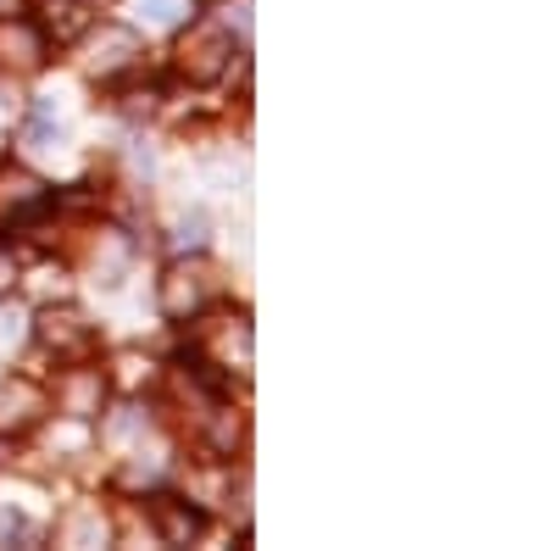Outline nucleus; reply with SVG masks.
<instances>
[{
    "mask_svg": "<svg viewBox=\"0 0 556 551\" xmlns=\"http://www.w3.org/2000/svg\"><path fill=\"white\" fill-rule=\"evenodd\" d=\"M45 57H51V39L34 28V17H7V23H0V62H7V67L34 73Z\"/></svg>",
    "mask_w": 556,
    "mask_h": 551,
    "instance_id": "8",
    "label": "nucleus"
},
{
    "mask_svg": "<svg viewBox=\"0 0 556 551\" xmlns=\"http://www.w3.org/2000/svg\"><path fill=\"white\" fill-rule=\"evenodd\" d=\"M217 296V273L206 262H173L162 279V312L167 317H195Z\"/></svg>",
    "mask_w": 556,
    "mask_h": 551,
    "instance_id": "3",
    "label": "nucleus"
},
{
    "mask_svg": "<svg viewBox=\"0 0 556 551\" xmlns=\"http://www.w3.org/2000/svg\"><path fill=\"white\" fill-rule=\"evenodd\" d=\"M228 62H235L228 28L223 23H190V34H184V45H178V73L190 84H217L228 73Z\"/></svg>",
    "mask_w": 556,
    "mask_h": 551,
    "instance_id": "1",
    "label": "nucleus"
},
{
    "mask_svg": "<svg viewBox=\"0 0 556 551\" xmlns=\"http://www.w3.org/2000/svg\"><path fill=\"white\" fill-rule=\"evenodd\" d=\"M195 367H228V374H245L251 367V324L245 317H223V324H212L206 335V351L195 356Z\"/></svg>",
    "mask_w": 556,
    "mask_h": 551,
    "instance_id": "7",
    "label": "nucleus"
},
{
    "mask_svg": "<svg viewBox=\"0 0 556 551\" xmlns=\"http://www.w3.org/2000/svg\"><path fill=\"white\" fill-rule=\"evenodd\" d=\"M51 190L34 178V173H23V167H0V223H28V217H39V212H51Z\"/></svg>",
    "mask_w": 556,
    "mask_h": 551,
    "instance_id": "5",
    "label": "nucleus"
},
{
    "mask_svg": "<svg viewBox=\"0 0 556 551\" xmlns=\"http://www.w3.org/2000/svg\"><path fill=\"white\" fill-rule=\"evenodd\" d=\"M139 34L134 28H123V23H106L96 39H89V73L96 78H117V73H128L134 62H139Z\"/></svg>",
    "mask_w": 556,
    "mask_h": 551,
    "instance_id": "6",
    "label": "nucleus"
},
{
    "mask_svg": "<svg viewBox=\"0 0 556 551\" xmlns=\"http://www.w3.org/2000/svg\"><path fill=\"white\" fill-rule=\"evenodd\" d=\"M34 28L45 39L56 45H73L78 34H89V23H96V12H89V0H34Z\"/></svg>",
    "mask_w": 556,
    "mask_h": 551,
    "instance_id": "9",
    "label": "nucleus"
},
{
    "mask_svg": "<svg viewBox=\"0 0 556 551\" xmlns=\"http://www.w3.org/2000/svg\"><path fill=\"white\" fill-rule=\"evenodd\" d=\"M45 412V396L28 385V379H17V385H7L0 390V429H23V424H34Z\"/></svg>",
    "mask_w": 556,
    "mask_h": 551,
    "instance_id": "11",
    "label": "nucleus"
},
{
    "mask_svg": "<svg viewBox=\"0 0 556 551\" xmlns=\"http://www.w3.org/2000/svg\"><path fill=\"white\" fill-rule=\"evenodd\" d=\"M151 518H156L162 540H173V546L195 540V535L206 529V518H201V513L190 508V501H173V496H156V501H151Z\"/></svg>",
    "mask_w": 556,
    "mask_h": 551,
    "instance_id": "10",
    "label": "nucleus"
},
{
    "mask_svg": "<svg viewBox=\"0 0 556 551\" xmlns=\"http://www.w3.org/2000/svg\"><path fill=\"white\" fill-rule=\"evenodd\" d=\"M17 285V256H12V246H0V290H12Z\"/></svg>",
    "mask_w": 556,
    "mask_h": 551,
    "instance_id": "13",
    "label": "nucleus"
},
{
    "mask_svg": "<svg viewBox=\"0 0 556 551\" xmlns=\"http://www.w3.org/2000/svg\"><path fill=\"white\" fill-rule=\"evenodd\" d=\"M101 406H106V379H101V367H89V356H84L56 379V412H67V418H96Z\"/></svg>",
    "mask_w": 556,
    "mask_h": 551,
    "instance_id": "4",
    "label": "nucleus"
},
{
    "mask_svg": "<svg viewBox=\"0 0 556 551\" xmlns=\"http://www.w3.org/2000/svg\"><path fill=\"white\" fill-rule=\"evenodd\" d=\"M139 12H146L151 28H167V23L184 17V0H139Z\"/></svg>",
    "mask_w": 556,
    "mask_h": 551,
    "instance_id": "12",
    "label": "nucleus"
},
{
    "mask_svg": "<svg viewBox=\"0 0 556 551\" xmlns=\"http://www.w3.org/2000/svg\"><path fill=\"white\" fill-rule=\"evenodd\" d=\"M39 346L56 362H84L96 351V329H89V317L78 306H51V312H39Z\"/></svg>",
    "mask_w": 556,
    "mask_h": 551,
    "instance_id": "2",
    "label": "nucleus"
}]
</instances>
